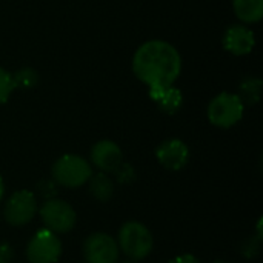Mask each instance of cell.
Returning a JSON list of instances; mask_svg holds the SVG:
<instances>
[{"label":"cell","mask_w":263,"mask_h":263,"mask_svg":"<svg viewBox=\"0 0 263 263\" xmlns=\"http://www.w3.org/2000/svg\"><path fill=\"white\" fill-rule=\"evenodd\" d=\"M256 45L254 32L245 25H233L227 29L223 37V46L234 55H245L253 51Z\"/></svg>","instance_id":"11"},{"label":"cell","mask_w":263,"mask_h":263,"mask_svg":"<svg viewBox=\"0 0 263 263\" xmlns=\"http://www.w3.org/2000/svg\"><path fill=\"white\" fill-rule=\"evenodd\" d=\"M52 180L63 188H79L88 183L92 168L88 160L77 154H65L59 157L51 170Z\"/></svg>","instance_id":"3"},{"label":"cell","mask_w":263,"mask_h":263,"mask_svg":"<svg viewBox=\"0 0 263 263\" xmlns=\"http://www.w3.org/2000/svg\"><path fill=\"white\" fill-rule=\"evenodd\" d=\"M123 263H134L133 260H129V262H123Z\"/></svg>","instance_id":"23"},{"label":"cell","mask_w":263,"mask_h":263,"mask_svg":"<svg viewBox=\"0 0 263 263\" xmlns=\"http://www.w3.org/2000/svg\"><path fill=\"white\" fill-rule=\"evenodd\" d=\"M159 163L168 171H180L190 162V148L180 139H168L156 148Z\"/></svg>","instance_id":"9"},{"label":"cell","mask_w":263,"mask_h":263,"mask_svg":"<svg viewBox=\"0 0 263 263\" xmlns=\"http://www.w3.org/2000/svg\"><path fill=\"white\" fill-rule=\"evenodd\" d=\"M119 245L106 233H94L83 242V259L86 263H117Z\"/></svg>","instance_id":"8"},{"label":"cell","mask_w":263,"mask_h":263,"mask_svg":"<svg viewBox=\"0 0 263 263\" xmlns=\"http://www.w3.org/2000/svg\"><path fill=\"white\" fill-rule=\"evenodd\" d=\"M236 15L247 23L259 22L263 15V0H234Z\"/></svg>","instance_id":"14"},{"label":"cell","mask_w":263,"mask_h":263,"mask_svg":"<svg viewBox=\"0 0 263 263\" xmlns=\"http://www.w3.org/2000/svg\"><path fill=\"white\" fill-rule=\"evenodd\" d=\"M3 197H5V182H3V177L0 174V203L3 200Z\"/></svg>","instance_id":"21"},{"label":"cell","mask_w":263,"mask_h":263,"mask_svg":"<svg viewBox=\"0 0 263 263\" xmlns=\"http://www.w3.org/2000/svg\"><path fill=\"white\" fill-rule=\"evenodd\" d=\"M119 250L133 262L146 259L154 248L151 231L140 222H126L120 227L117 234Z\"/></svg>","instance_id":"2"},{"label":"cell","mask_w":263,"mask_h":263,"mask_svg":"<svg viewBox=\"0 0 263 263\" xmlns=\"http://www.w3.org/2000/svg\"><path fill=\"white\" fill-rule=\"evenodd\" d=\"M62 256V242L59 234L42 228L26 245V259L29 263H57Z\"/></svg>","instance_id":"7"},{"label":"cell","mask_w":263,"mask_h":263,"mask_svg":"<svg viewBox=\"0 0 263 263\" xmlns=\"http://www.w3.org/2000/svg\"><path fill=\"white\" fill-rule=\"evenodd\" d=\"M133 71L137 79L151 86L173 85L182 71V59L177 49L163 40H149L134 54Z\"/></svg>","instance_id":"1"},{"label":"cell","mask_w":263,"mask_h":263,"mask_svg":"<svg viewBox=\"0 0 263 263\" xmlns=\"http://www.w3.org/2000/svg\"><path fill=\"white\" fill-rule=\"evenodd\" d=\"M242 102H248V103H254L259 100V92H260V80L259 79H247L242 86Z\"/></svg>","instance_id":"15"},{"label":"cell","mask_w":263,"mask_h":263,"mask_svg":"<svg viewBox=\"0 0 263 263\" xmlns=\"http://www.w3.org/2000/svg\"><path fill=\"white\" fill-rule=\"evenodd\" d=\"M122 160V149L112 140H100L91 148V163L102 173H116Z\"/></svg>","instance_id":"10"},{"label":"cell","mask_w":263,"mask_h":263,"mask_svg":"<svg viewBox=\"0 0 263 263\" xmlns=\"http://www.w3.org/2000/svg\"><path fill=\"white\" fill-rule=\"evenodd\" d=\"M15 82H14V76L11 72H8L6 69L0 68V105L8 102L11 92L15 89Z\"/></svg>","instance_id":"16"},{"label":"cell","mask_w":263,"mask_h":263,"mask_svg":"<svg viewBox=\"0 0 263 263\" xmlns=\"http://www.w3.org/2000/svg\"><path fill=\"white\" fill-rule=\"evenodd\" d=\"M213 263H230V262H225V260H216V262Z\"/></svg>","instance_id":"22"},{"label":"cell","mask_w":263,"mask_h":263,"mask_svg":"<svg viewBox=\"0 0 263 263\" xmlns=\"http://www.w3.org/2000/svg\"><path fill=\"white\" fill-rule=\"evenodd\" d=\"M88 182H89V193L99 202L105 203L112 197V194H114V182L109 179V176L106 173L100 171L97 174H92Z\"/></svg>","instance_id":"13"},{"label":"cell","mask_w":263,"mask_h":263,"mask_svg":"<svg viewBox=\"0 0 263 263\" xmlns=\"http://www.w3.org/2000/svg\"><path fill=\"white\" fill-rule=\"evenodd\" d=\"M168 263H200V260L196 256H193L190 253H185V254L176 256L174 259H171Z\"/></svg>","instance_id":"20"},{"label":"cell","mask_w":263,"mask_h":263,"mask_svg":"<svg viewBox=\"0 0 263 263\" xmlns=\"http://www.w3.org/2000/svg\"><path fill=\"white\" fill-rule=\"evenodd\" d=\"M14 259V250L8 242H0V263H11Z\"/></svg>","instance_id":"19"},{"label":"cell","mask_w":263,"mask_h":263,"mask_svg":"<svg viewBox=\"0 0 263 263\" xmlns=\"http://www.w3.org/2000/svg\"><path fill=\"white\" fill-rule=\"evenodd\" d=\"M43 227L55 234L69 233L77 222V214L74 208L62 199L51 197L37 211Z\"/></svg>","instance_id":"4"},{"label":"cell","mask_w":263,"mask_h":263,"mask_svg":"<svg viewBox=\"0 0 263 263\" xmlns=\"http://www.w3.org/2000/svg\"><path fill=\"white\" fill-rule=\"evenodd\" d=\"M149 97L159 106V109L163 111L165 114H176L182 108V103H183V96L180 89L174 88L173 85L151 86Z\"/></svg>","instance_id":"12"},{"label":"cell","mask_w":263,"mask_h":263,"mask_svg":"<svg viewBox=\"0 0 263 263\" xmlns=\"http://www.w3.org/2000/svg\"><path fill=\"white\" fill-rule=\"evenodd\" d=\"M245 105L237 94L222 92L214 97L208 106V119L217 128H231L243 117Z\"/></svg>","instance_id":"5"},{"label":"cell","mask_w":263,"mask_h":263,"mask_svg":"<svg viewBox=\"0 0 263 263\" xmlns=\"http://www.w3.org/2000/svg\"><path fill=\"white\" fill-rule=\"evenodd\" d=\"M37 72L32 68H23L14 76L15 86L18 88H34L37 85Z\"/></svg>","instance_id":"17"},{"label":"cell","mask_w":263,"mask_h":263,"mask_svg":"<svg viewBox=\"0 0 263 263\" xmlns=\"http://www.w3.org/2000/svg\"><path fill=\"white\" fill-rule=\"evenodd\" d=\"M39 205L32 191L20 190L11 194L3 206V219L11 227H25L37 214Z\"/></svg>","instance_id":"6"},{"label":"cell","mask_w":263,"mask_h":263,"mask_svg":"<svg viewBox=\"0 0 263 263\" xmlns=\"http://www.w3.org/2000/svg\"><path fill=\"white\" fill-rule=\"evenodd\" d=\"M117 176H119V182H129L134 179V170L131 168V165H120L117 170H116Z\"/></svg>","instance_id":"18"}]
</instances>
